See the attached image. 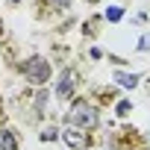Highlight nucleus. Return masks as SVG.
Segmentation results:
<instances>
[{"label":"nucleus","instance_id":"obj_6","mask_svg":"<svg viewBox=\"0 0 150 150\" xmlns=\"http://www.w3.org/2000/svg\"><path fill=\"white\" fill-rule=\"evenodd\" d=\"M0 150H18V138L9 129H0Z\"/></svg>","mask_w":150,"mask_h":150},{"label":"nucleus","instance_id":"obj_7","mask_svg":"<svg viewBox=\"0 0 150 150\" xmlns=\"http://www.w3.org/2000/svg\"><path fill=\"white\" fill-rule=\"evenodd\" d=\"M121 15H124V9H121V6H109V9H106V21H109V24H118V21H121Z\"/></svg>","mask_w":150,"mask_h":150},{"label":"nucleus","instance_id":"obj_3","mask_svg":"<svg viewBox=\"0 0 150 150\" xmlns=\"http://www.w3.org/2000/svg\"><path fill=\"white\" fill-rule=\"evenodd\" d=\"M62 141H65L71 150H86V147H88V135H86V129L74 127V124H68V127L62 129Z\"/></svg>","mask_w":150,"mask_h":150},{"label":"nucleus","instance_id":"obj_12","mask_svg":"<svg viewBox=\"0 0 150 150\" xmlns=\"http://www.w3.org/2000/svg\"><path fill=\"white\" fill-rule=\"evenodd\" d=\"M0 33H3V24H0Z\"/></svg>","mask_w":150,"mask_h":150},{"label":"nucleus","instance_id":"obj_2","mask_svg":"<svg viewBox=\"0 0 150 150\" xmlns=\"http://www.w3.org/2000/svg\"><path fill=\"white\" fill-rule=\"evenodd\" d=\"M21 74L33 83V86H44L50 80V62L44 56H30L24 65H21Z\"/></svg>","mask_w":150,"mask_h":150},{"label":"nucleus","instance_id":"obj_11","mask_svg":"<svg viewBox=\"0 0 150 150\" xmlns=\"http://www.w3.org/2000/svg\"><path fill=\"white\" fill-rule=\"evenodd\" d=\"M88 3H97V0H88Z\"/></svg>","mask_w":150,"mask_h":150},{"label":"nucleus","instance_id":"obj_10","mask_svg":"<svg viewBox=\"0 0 150 150\" xmlns=\"http://www.w3.org/2000/svg\"><path fill=\"white\" fill-rule=\"evenodd\" d=\"M56 135H59V132H56V129H44V132H41V141H53V138H56Z\"/></svg>","mask_w":150,"mask_h":150},{"label":"nucleus","instance_id":"obj_8","mask_svg":"<svg viewBox=\"0 0 150 150\" xmlns=\"http://www.w3.org/2000/svg\"><path fill=\"white\" fill-rule=\"evenodd\" d=\"M129 109H132V103H129V100H121V103H118V115H121V118H124V115H129Z\"/></svg>","mask_w":150,"mask_h":150},{"label":"nucleus","instance_id":"obj_5","mask_svg":"<svg viewBox=\"0 0 150 150\" xmlns=\"http://www.w3.org/2000/svg\"><path fill=\"white\" fill-rule=\"evenodd\" d=\"M112 80H115L118 86H124V88H135V86H138V77H135V74H124V71H115Z\"/></svg>","mask_w":150,"mask_h":150},{"label":"nucleus","instance_id":"obj_1","mask_svg":"<svg viewBox=\"0 0 150 150\" xmlns=\"http://www.w3.org/2000/svg\"><path fill=\"white\" fill-rule=\"evenodd\" d=\"M68 124L80 127V129H94V127L100 124V118H97V109H94L86 97H77L74 106H71V112H68Z\"/></svg>","mask_w":150,"mask_h":150},{"label":"nucleus","instance_id":"obj_4","mask_svg":"<svg viewBox=\"0 0 150 150\" xmlns=\"http://www.w3.org/2000/svg\"><path fill=\"white\" fill-rule=\"evenodd\" d=\"M74 86H77V71L68 68V71L62 74V80L56 83V97H59V100H68V97L74 94Z\"/></svg>","mask_w":150,"mask_h":150},{"label":"nucleus","instance_id":"obj_9","mask_svg":"<svg viewBox=\"0 0 150 150\" xmlns=\"http://www.w3.org/2000/svg\"><path fill=\"white\" fill-rule=\"evenodd\" d=\"M138 53H150V35H144L141 41H138V47H135Z\"/></svg>","mask_w":150,"mask_h":150}]
</instances>
